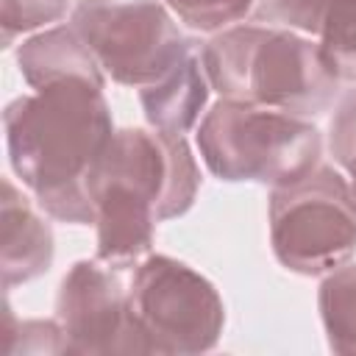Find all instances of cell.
Listing matches in <instances>:
<instances>
[{
  "label": "cell",
  "instance_id": "cell-5",
  "mask_svg": "<svg viewBox=\"0 0 356 356\" xmlns=\"http://www.w3.org/2000/svg\"><path fill=\"white\" fill-rule=\"evenodd\" d=\"M270 245L298 275H323L356 253V192L334 167L275 186L270 195Z\"/></svg>",
  "mask_w": 356,
  "mask_h": 356
},
{
  "label": "cell",
  "instance_id": "cell-19",
  "mask_svg": "<svg viewBox=\"0 0 356 356\" xmlns=\"http://www.w3.org/2000/svg\"><path fill=\"white\" fill-rule=\"evenodd\" d=\"M353 192H356V189H353Z\"/></svg>",
  "mask_w": 356,
  "mask_h": 356
},
{
  "label": "cell",
  "instance_id": "cell-6",
  "mask_svg": "<svg viewBox=\"0 0 356 356\" xmlns=\"http://www.w3.org/2000/svg\"><path fill=\"white\" fill-rule=\"evenodd\" d=\"M128 303L145 353L211 350L225 325V306L214 284L172 256H147L136 264Z\"/></svg>",
  "mask_w": 356,
  "mask_h": 356
},
{
  "label": "cell",
  "instance_id": "cell-14",
  "mask_svg": "<svg viewBox=\"0 0 356 356\" xmlns=\"http://www.w3.org/2000/svg\"><path fill=\"white\" fill-rule=\"evenodd\" d=\"M181 22L197 31H220L231 22L245 19L253 8L256 0H164Z\"/></svg>",
  "mask_w": 356,
  "mask_h": 356
},
{
  "label": "cell",
  "instance_id": "cell-11",
  "mask_svg": "<svg viewBox=\"0 0 356 356\" xmlns=\"http://www.w3.org/2000/svg\"><path fill=\"white\" fill-rule=\"evenodd\" d=\"M17 64H19L25 83L33 89H44L50 83L72 81V78L106 86L103 72H100L103 67L97 64L95 53L89 50V44L78 36L72 25L70 28L61 25V28L25 39L17 50Z\"/></svg>",
  "mask_w": 356,
  "mask_h": 356
},
{
  "label": "cell",
  "instance_id": "cell-15",
  "mask_svg": "<svg viewBox=\"0 0 356 356\" xmlns=\"http://www.w3.org/2000/svg\"><path fill=\"white\" fill-rule=\"evenodd\" d=\"M67 6L70 0H3L0 6L3 47H8L25 31L61 19L67 14Z\"/></svg>",
  "mask_w": 356,
  "mask_h": 356
},
{
  "label": "cell",
  "instance_id": "cell-4",
  "mask_svg": "<svg viewBox=\"0 0 356 356\" xmlns=\"http://www.w3.org/2000/svg\"><path fill=\"white\" fill-rule=\"evenodd\" d=\"M197 147L220 181H256L275 189L320 164L323 136L306 117L222 97L200 120Z\"/></svg>",
  "mask_w": 356,
  "mask_h": 356
},
{
  "label": "cell",
  "instance_id": "cell-2",
  "mask_svg": "<svg viewBox=\"0 0 356 356\" xmlns=\"http://www.w3.org/2000/svg\"><path fill=\"white\" fill-rule=\"evenodd\" d=\"M200 189L197 161L184 134L122 128L89 175L97 259L128 267L153 248L156 222L189 211Z\"/></svg>",
  "mask_w": 356,
  "mask_h": 356
},
{
  "label": "cell",
  "instance_id": "cell-13",
  "mask_svg": "<svg viewBox=\"0 0 356 356\" xmlns=\"http://www.w3.org/2000/svg\"><path fill=\"white\" fill-rule=\"evenodd\" d=\"M314 36L339 83H356V0H328Z\"/></svg>",
  "mask_w": 356,
  "mask_h": 356
},
{
  "label": "cell",
  "instance_id": "cell-12",
  "mask_svg": "<svg viewBox=\"0 0 356 356\" xmlns=\"http://www.w3.org/2000/svg\"><path fill=\"white\" fill-rule=\"evenodd\" d=\"M317 306L328 348L337 353H356V261L339 264L323 278Z\"/></svg>",
  "mask_w": 356,
  "mask_h": 356
},
{
  "label": "cell",
  "instance_id": "cell-8",
  "mask_svg": "<svg viewBox=\"0 0 356 356\" xmlns=\"http://www.w3.org/2000/svg\"><path fill=\"white\" fill-rule=\"evenodd\" d=\"M56 320L64 331L67 353H145L136 334L128 289L120 275L97 261H75L56 298Z\"/></svg>",
  "mask_w": 356,
  "mask_h": 356
},
{
  "label": "cell",
  "instance_id": "cell-7",
  "mask_svg": "<svg viewBox=\"0 0 356 356\" xmlns=\"http://www.w3.org/2000/svg\"><path fill=\"white\" fill-rule=\"evenodd\" d=\"M70 25L111 81L139 89L159 81L195 42L156 0H78Z\"/></svg>",
  "mask_w": 356,
  "mask_h": 356
},
{
  "label": "cell",
  "instance_id": "cell-17",
  "mask_svg": "<svg viewBox=\"0 0 356 356\" xmlns=\"http://www.w3.org/2000/svg\"><path fill=\"white\" fill-rule=\"evenodd\" d=\"M325 3L328 0H256L253 17L259 22H278V25L314 33Z\"/></svg>",
  "mask_w": 356,
  "mask_h": 356
},
{
  "label": "cell",
  "instance_id": "cell-16",
  "mask_svg": "<svg viewBox=\"0 0 356 356\" xmlns=\"http://www.w3.org/2000/svg\"><path fill=\"white\" fill-rule=\"evenodd\" d=\"M328 150L334 161L350 175L356 189V89H348L328 122Z\"/></svg>",
  "mask_w": 356,
  "mask_h": 356
},
{
  "label": "cell",
  "instance_id": "cell-3",
  "mask_svg": "<svg viewBox=\"0 0 356 356\" xmlns=\"http://www.w3.org/2000/svg\"><path fill=\"white\" fill-rule=\"evenodd\" d=\"M200 58L211 89L225 100L314 117L339 95V78L320 44L284 28L220 31L200 47Z\"/></svg>",
  "mask_w": 356,
  "mask_h": 356
},
{
  "label": "cell",
  "instance_id": "cell-18",
  "mask_svg": "<svg viewBox=\"0 0 356 356\" xmlns=\"http://www.w3.org/2000/svg\"><path fill=\"white\" fill-rule=\"evenodd\" d=\"M8 328L6 331H17L19 334V345H14L8 353H67V342H64V331L58 325V320H28V323H14L11 314H6Z\"/></svg>",
  "mask_w": 356,
  "mask_h": 356
},
{
  "label": "cell",
  "instance_id": "cell-10",
  "mask_svg": "<svg viewBox=\"0 0 356 356\" xmlns=\"http://www.w3.org/2000/svg\"><path fill=\"white\" fill-rule=\"evenodd\" d=\"M200 47L203 44L192 42L186 53L159 81L142 86L139 103L150 128L167 134H186L197 122L211 89L203 70Z\"/></svg>",
  "mask_w": 356,
  "mask_h": 356
},
{
  "label": "cell",
  "instance_id": "cell-9",
  "mask_svg": "<svg viewBox=\"0 0 356 356\" xmlns=\"http://www.w3.org/2000/svg\"><path fill=\"white\" fill-rule=\"evenodd\" d=\"M53 231L31 209V203L17 192V186L3 178L0 197V270L3 286L33 281L44 275L53 264Z\"/></svg>",
  "mask_w": 356,
  "mask_h": 356
},
{
  "label": "cell",
  "instance_id": "cell-1",
  "mask_svg": "<svg viewBox=\"0 0 356 356\" xmlns=\"http://www.w3.org/2000/svg\"><path fill=\"white\" fill-rule=\"evenodd\" d=\"M3 125L11 170L36 203L61 222H95L89 175L114 136L103 86L81 78L50 83L11 100Z\"/></svg>",
  "mask_w": 356,
  "mask_h": 356
}]
</instances>
